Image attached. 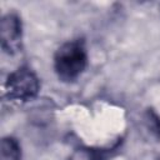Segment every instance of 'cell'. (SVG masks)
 <instances>
[{"label": "cell", "instance_id": "cell-3", "mask_svg": "<svg viewBox=\"0 0 160 160\" xmlns=\"http://www.w3.org/2000/svg\"><path fill=\"white\" fill-rule=\"evenodd\" d=\"M22 26L21 20L15 12H9L2 16L0 22V41L2 50L14 55L21 49Z\"/></svg>", "mask_w": 160, "mask_h": 160}, {"label": "cell", "instance_id": "cell-1", "mask_svg": "<svg viewBox=\"0 0 160 160\" xmlns=\"http://www.w3.org/2000/svg\"><path fill=\"white\" fill-rule=\"evenodd\" d=\"M88 66V50L82 40L64 42L54 55V69L61 81H75Z\"/></svg>", "mask_w": 160, "mask_h": 160}, {"label": "cell", "instance_id": "cell-2", "mask_svg": "<svg viewBox=\"0 0 160 160\" xmlns=\"http://www.w3.org/2000/svg\"><path fill=\"white\" fill-rule=\"evenodd\" d=\"M40 81L36 74L28 66H21L10 72L5 80L4 96L9 101L28 102L36 98Z\"/></svg>", "mask_w": 160, "mask_h": 160}, {"label": "cell", "instance_id": "cell-4", "mask_svg": "<svg viewBox=\"0 0 160 160\" xmlns=\"http://www.w3.org/2000/svg\"><path fill=\"white\" fill-rule=\"evenodd\" d=\"M0 160H21V148L15 138H2L0 144Z\"/></svg>", "mask_w": 160, "mask_h": 160}, {"label": "cell", "instance_id": "cell-6", "mask_svg": "<svg viewBox=\"0 0 160 160\" xmlns=\"http://www.w3.org/2000/svg\"><path fill=\"white\" fill-rule=\"evenodd\" d=\"M145 122L148 129H150V131L155 135V136H160V119L152 112V111H148L146 116H145Z\"/></svg>", "mask_w": 160, "mask_h": 160}, {"label": "cell", "instance_id": "cell-5", "mask_svg": "<svg viewBox=\"0 0 160 160\" xmlns=\"http://www.w3.org/2000/svg\"><path fill=\"white\" fill-rule=\"evenodd\" d=\"M69 160H105V154L99 149L79 148L72 151Z\"/></svg>", "mask_w": 160, "mask_h": 160}]
</instances>
